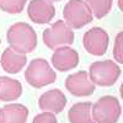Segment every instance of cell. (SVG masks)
<instances>
[{
    "mask_svg": "<svg viewBox=\"0 0 123 123\" xmlns=\"http://www.w3.org/2000/svg\"><path fill=\"white\" fill-rule=\"evenodd\" d=\"M6 39L10 48L18 53H31L37 47V33L32 26L26 22H16L10 26Z\"/></svg>",
    "mask_w": 123,
    "mask_h": 123,
    "instance_id": "cell-1",
    "label": "cell"
},
{
    "mask_svg": "<svg viewBox=\"0 0 123 123\" xmlns=\"http://www.w3.org/2000/svg\"><path fill=\"white\" fill-rule=\"evenodd\" d=\"M26 81L36 89L44 87L57 80V73L50 68L48 62L42 58H36L25 70Z\"/></svg>",
    "mask_w": 123,
    "mask_h": 123,
    "instance_id": "cell-2",
    "label": "cell"
},
{
    "mask_svg": "<svg viewBox=\"0 0 123 123\" xmlns=\"http://www.w3.org/2000/svg\"><path fill=\"white\" fill-rule=\"evenodd\" d=\"M89 78L95 85L112 86L121 76V68L111 59L98 60L92 63L89 68Z\"/></svg>",
    "mask_w": 123,
    "mask_h": 123,
    "instance_id": "cell-3",
    "label": "cell"
},
{
    "mask_svg": "<svg viewBox=\"0 0 123 123\" xmlns=\"http://www.w3.org/2000/svg\"><path fill=\"white\" fill-rule=\"evenodd\" d=\"M122 107L117 97L102 96L91 107V116L97 123H117L121 117Z\"/></svg>",
    "mask_w": 123,
    "mask_h": 123,
    "instance_id": "cell-4",
    "label": "cell"
},
{
    "mask_svg": "<svg viewBox=\"0 0 123 123\" xmlns=\"http://www.w3.org/2000/svg\"><path fill=\"white\" fill-rule=\"evenodd\" d=\"M65 24L71 30L81 28L92 22V15L90 7L84 0H69L63 10Z\"/></svg>",
    "mask_w": 123,
    "mask_h": 123,
    "instance_id": "cell-5",
    "label": "cell"
},
{
    "mask_svg": "<svg viewBox=\"0 0 123 123\" xmlns=\"http://www.w3.org/2000/svg\"><path fill=\"white\" fill-rule=\"evenodd\" d=\"M43 42L50 49H57L59 47L70 46L74 43L75 35L63 20L54 22L49 28L43 31Z\"/></svg>",
    "mask_w": 123,
    "mask_h": 123,
    "instance_id": "cell-6",
    "label": "cell"
},
{
    "mask_svg": "<svg viewBox=\"0 0 123 123\" xmlns=\"http://www.w3.org/2000/svg\"><path fill=\"white\" fill-rule=\"evenodd\" d=\"M110 38L107 32L101 27H92L83 37L84 48L92 55H104L108 48Z\"/></svg>",
    "mask_w": 123,
    "mask_h": 123,
    "instance_id": "cell-7",
    "label": "cell"
},
{
    "mask_svg": "<svg viewBox=\"0 0 123 123\" xmlns=\"http://www.w3.org/2000/svg\"><path fill=\"white\" fill-rule=\"evenodd\" d=\"M65 87L71 95L76 97L91 96L96 90V85L90 80L87 71L84 70L70 74L65 80Z\"/></svg>",
    "mask_w": 123,
    "mask_h": 123,
    "instance_id": "cell-8",
    "label": "cell"
},
{
    "mask_svg": "<svg viewBox=\"0 0 123 123\" xmlns=\"http://www.w3.org/2000/svg\"><path fill=\"white\" fill-rule=\"evenodd\" d=\"M27 14L30 20L35 24H49L55 16V7L49 0H31L28 3Z\"/></svg>",
    "mask_w": 123,
    "mask_h": 123,
    "instance_id": "cell-9",
    "label": "cell"
},
{
    "mask_svg": "<svg viewBox=\"0 0 123 123\" xmlns=\"http://www.w3.org/2000/svg\"><path fill=\"white\" fill-rule=\"evenodd\" d=\"M52 64L58 71H69L79 64V54L75 49L68 46L54 49L52 54Z\"/></svg>",
    "mask_w": 123,
    "mask_h": 123,
    "instance_id": "cell-10",
    "label": "cell"
},
{
    "mask_svg": "<svg viewBox=\"0 0 123 123\" xmlns=\"http://www.w3.org/2000/svg\"><path fill=\"white\" fill-rule=\"evenodd\" d=\"M38 106L42 111L59 113L67 106V97L64 92L59 89H52L41 95L38 100Z\"/></svg>",
    "mask_w": 123,
    "mask_h": 123,
    "instance_id": "cell-11",
    "label": "cell"
},
{
    "mask_svg": "<svg viewBox=\"0 0 123 123\" xmlns=\"http://www.w3.org/2000/svg\"><path fill=\"white\" fill-rule=\"evenodd\" d=\"M27 63V57L24 53H18L12 48H5V50L0 58L1 68L9 74H17L20 73Z\"/></svg>",
    "mask_w": 123,
    "mask_h": 123,
    "instance_id": "cell-12",
    "label": "cell"
},
{
    "mask_svg": "<svg viewBox=\"0 0 123 123\" xmlns=\"http://www.w3.org/2000/svg\"><path fill=\"white\" fill-rule=\"evenodd\" d=\"M28 108L21 104H9L0 108V123H26Z\"/></svg>",
    "mask_w": 123,
    "mask_h": 123,
    "instance_id": "cell-13",
    "label": "cell"
},
{
    "mask_svg": "<svg viewBox=\"0 0 123 123\" xmlns=\"http://www.w3.org/2000/svg\"><path fill=\"white\" fill-rule=\"evenodd\" d=\"M22 94V85L18 80L0 76V101H15Z\"/></svg>",
    "mask_w": 123,
    "mask_h": 123,
    "instance_id": "cell-14",
    "label": "cell"
},
{
    "mask_svg": "<svg viewBox=\"0 0 123 123\" xmlns=\"http://www.w3.org/2000/svg\"><path fill=\"white\" fill-rule=\"evenodd\" d=\"M91 102H78L70 107L68 118L70 123H95L91 116Z\"/></svg>",
    "mask_w": 123,
    "mask_h": 123,
    "instance_id": "cell-15",
    "label": "cell"
},
{
    "mask_svg": "<svg viewBox=\"0 0 123 123\" xmlns=\"http://www.w3.org/2000/svg\"><path fill=\"white\" fill-rule=\"evenodd\" d=\"M85 3L96 18H102L111 11L113 0H85Z\"/></svg>",
    "mask_w": 123,
    "mask_h": 123,
    "instance_id": "cell-16",
    "label": "cell"
},
{
    "mask_svg": "<svg viewBox=\"0 0 123 123\" xmlns=\"http://www.w3.org/2000/svg\"><path fill=\"white\" fill-rule=\"evenodd\" d=\"M27 3V0H0V9L9 14H20Z\"/></svg>",
    "mask_w": 123,
    "mask_h": 123,
    "instance_id": "cell-17",
    "label": "cell"
},
{
    "mask_svg": "<svg viewBox=\"0 0 123 123\" xmlns=\"http://www.w3.org/2000/svg\"><path fill=\"white\" fill-rule=\"evenodd\" d=\"M122 39H123V33L118 32L115 39L113 44V57L117 63L122 64L123 63V48H122Z\"/></svg>",
    "mask_w": 123,
    "mask_h": 123,
    "instance_id": "cell-18",
    "label": "cell"
},
{
    "mask_svg": "<svg viewBox=\"0 0 123 123\" xmlns=\"http://www.w3.org/2000/svg\"><path fill=\"white\" fill-rule=\"evenodd\" d=\"M32 123H58V119L55 117V113H53V112L43 111L42 113L35 116Z\"/></svg>",
    "mask_w": 123,
    "mask_h": 123,
    "instance_id": "cell-19",
    "label": "cell"
},
{
    "mask_svg": "<svg viewBox=\"0 0 123 123\" xmlns=\"http://www.w3.org/2000/svg\"><path fill=\"white\" fill-rule=\"evenodd\" d=\"M49 1H60V0H49Z\"/></svg>",
    "mask_w": 123,
    "mask_h": 123,
    "instance_id": "cell-20",
    "label": "cell"
},
{
    "mask_svg": "<svg viewBox=\"0 0 123 123\" xmlns=\"http://www.w3.org/2000/svg\"><path fill=\"white\" fill-rule=\"evenodd\" d=\"M0 43H1V41H0Z\"/></svg>",
    "mask_w": 123,
    "mask_h": 123,
    "instance_id": "cell-21",
    "label": "cell"
}]
</instances>
